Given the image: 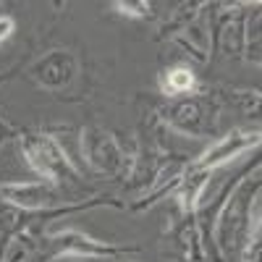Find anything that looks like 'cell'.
<instances>
[{
    "label": "cell",
    "mask_w": 262,
    "mask_h": 262,
    "mask_svg": "<svg viewBox=\"0 0 262 262\" xmlns=\"http://www.w3.org/2000/svg\"><path fill=\"white\" fill-rule=\"evenodd\" d=\"M191 86H194V74H191L189 69H173V71H168L165 79H163L165 95H184V92L191 90Z\"/></svg>",
    "instance_id": "obj_5"
},
{
    "label": "cell",
    "mask_w": 262,
    "mask_h": 262,
    "mask_svg": "<svg viewBox=\"0 0 262 262\" xmlns=\"http://www.w3.org/2000/svg\"><path fill=\"white\" fill-rule=\"evenodd\" d=\"M8 200L27 207V210H37V207H48L53 202V191L42 184H24V186H8L6 189Z\"/></svg>",
    "instance_id": "obj_4"
},
{
    "label": "cell",
    "mask_w": 262,
    "mask_h": 262,
    "mask_svg": "<svg viewBox=\"0 0 262 262\" xmlns=\"http://www.w3.org/2000/svg\"><path fill=\"white\" fill-rule=\"evenodd\" d=\"M27 155H29V163L34 165V170H39L42 176H48V179H55L63 168H71V163L66 160V155L60 152V147L48 137L32 142L27 147Z\"/></svg>",
    "instance_id": "obj_1"
},
{
    "label": "cell",
    "mask_w": 262,
    "mask_h": 262,
    "mask_svg": "<svg viewBox=\"0 0 262 262\" xmlns=\"http://www.w3.org/2000/svg\"><path fill=\"white\" fill-rule=\"evenodd\" d=\"M257 142H259L257 134H249V131H233V134H228L226 139H221L215 147H210L205 152L202 160H200V168H217L221 163L236 158L238 152H244L247 147H252Z\"/></svg>",
    "instance_id": "obj_2"
},
{
    "label": "cell",
    "mask_w": 262,
    "mask_h": 262,
    "mask_svg": "<svg viewBox=\"0 0 262 262\" xmlns=\"http://www.w3.org/2000/svg\"><path fill=\"white\" fill-rule=\"evenodd\" d=\"M116 8H121V13L128 16H142L147 11V3H116Z\"/></svg>",
    "instance_id": "obj_6"
},
{
    "label": "cell",
    "mask_w": 262,
    "mask_h": 262,
    "mask_svg": "<svg viewBox=\"0 0 262 262\" xmlns=\"http://www.w3.org/2000/svg\"><path fill=\"white\" fill-rule=\"evenodd\" d=\"M11 32H13V18L3 16V18H0V42H3V39H6Z\"/></svg>",
    "instance_id": "obj_7"
},
{
    "label": "cell",
    "mask_w": 262,
    "mask_h": 262,
    "mask_svg": "<svg viewBox=\"0 0 262 262\" xmlns=\"http://www.w3.org/2000/svg\"><path fill=\"white\" fill-rule=\"evenodd\" d=\"M81 147L86 152V160H90L97 170L113 173L118 168V149L107 134H90Z\"/></svg>",
    "instance_id": "obj_3"
}]
</instances>
